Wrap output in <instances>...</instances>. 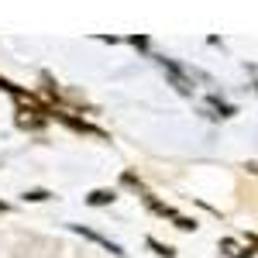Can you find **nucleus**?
Wrapping results in <instances>:
<instances>
[{
	"label": "nucleus",
	"mask_w": 258,
	"mask_h": 258,
	"mask_svg": "<svg viewBox=\"0 0 258 258\" xmlns=\"http://www.w3.org/2000/svg\"><path fill=\"white\" fill-rule=\"evenodd\" d=\"M48 197H52L48 189H24V203H45Z\"/></svg>",
	"instance_id": "obj_8"
},
{
	"label": "nucleus",
	"mask_w": 258,
	"mask_h": 258,
	"mask_svg": "<svg viewBox=\"0 0 258 258\" xmlns=\"http://www.w3.org/2000/svg\"><path fill=\"white\" fill-rule=\"evenodd\" d=\"M159 66L165 69V76L172 80V86H176L182 97H193V90H197V86H193V80L182 73V66H179V62H172V59H159Z\"/></svg>",
	"instance_id": "obj_2"
},
{
	"label": "nucleus",
	"mask_w": 258,
	"mask_h": 258,
	"mask_svg": "<svg viewBox=\"0 0 258 258\" xmlns=\"http://www.w3.org/2000/svg\"><path fill=\"white\" fill-rule=\"evenodd\" d=\"M120 182L127 186V189H135V193H145L148 186L141 182V176H135V172H120Z\"/></svg>",
	"instance_id": "obj_7"
},
{
	"label": "nucleus",
	"mask_w": 258,
	"mask_h": 258,
	"mask_svg": "<svg viewBox=\"0 0 258 258\" xmlns=\"http://www.w3.org/2000/svg\"><path fill=\"white\" fill-rule=\"evenodd\" d=\"M114 200H117V189H93V193L86 197V203H90V207H110Z\"/></svg>",
	"instance_id": "obj_5"
},
{
	"label": "nucleus",
	"mask_w": 258,
	"mask_h": 258,
	"mask_svg": "<svg viewBox=\"0 0 258 258\" xmlns=\"http://www.w3.org/2000/svg\"><path fill=\"white\" fill-rule=\"evenodd\" d=\"M217 248H220V255H224V258H251V255H255L244 241H234V238H220Z\"/></svg>",
	"instance_id": "obj_4"
},
{
	"label": "nucleus",
	"mask_w": 258,
	"mask_h": 258,
	"mask_svg": "<svg viewBox=\"0 0 258 258\" xmlns=\"http://www.w3.org/2000/svg\"><path fill=\"white\" fill-rule=\"evenodd\" d=\"M141 203H145V207H148V210H152L155 217H169V220H172V224L179 227V231H197V227H200V224H197L193 217H182V214H179L176 207H169V203H162V200L155 197L152 189H145V193H141Z\"/></svg>",
	"instance_id": "obj_1"
},
{
	"label": "nucleus",
	"mask_w": 258,
	"mask_h": 258,
	"mask_svg": "<svg viewBox=\"0 0 258 258\" xmlns=\"http://www.w3.org/2000/svg\"><path fill=\"white\" fill-rule=\"evenodd\" d=\"M69 231L73 234H83L86 241H93V244H100V248H107L110 255H117V258H124V248H120L117 241H110V238H103L100 231H93V227H83V224H69Z\"/></svg>",
	"instance_id": "obj_3"
},
{
	"label": "nucleus",
	"mask_w": 258,
	"mask_h": 258,
	"mask_svg": "<svg viewBox=\"0 0 258 258\" xmlns=\"http://www.w3.org/2000/svg\"><path fill=\"white\" fill-rule=\"evenodd\" d=\"M7 210H11V207H7V203H4V200H0V214H7Z\"/></svg>",
	"instance_id": "obj_11"
},
{
	"label": "nucleus",
	"mask_w": 258,
	"mask_h": 258,
	"mask_svg": "<svg viewBox=\"0 0 258 258\" xmlns=\"http://www.w3.org/2000/svg\"><path fill=\"white\" fill-rule=\"evenodd\" d=\"M244 244H248V248H258V234H244ZM258 255V251H255Z\"/></svg>",
	"instance_id": "obj_9"
},
{
	"label": "nucleus",
	"mask_w": 258,
	"mask_h": 258,
	"mask_svg": "<svg viewBox=\"0 0 258 258\" xmlns=\"http://www.w3.org/2000/svg\"><path fill=\"white\" fill-rule=\"evenodd\" d=\"M131 45H135V48H148V38H138V35H135V38H131Z\"/></svg>",
	"instance_id": "obj_10"
},
{
	"label": "nucleus",
	"mask_w": 258,
	"mask_h": 258,
	"mask_svg": "<svg viewBox=\"0 0 258 258\" xmlns=\"http://www.w3.org/2000/svg\"><path fill=\"white\" fill-rule=\"evenodd\" d=\"M145 244H148L155 255H162V258H176V248H172V244H162V241H159V238H152V234L145 238Z\"/></svg>",
	"instance_id": "obj_6"
}]
</instances>
